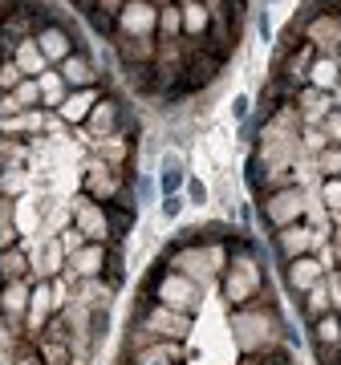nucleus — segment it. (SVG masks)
<instances>
[{
  "label": "nucleus",
  "mask_w": 341,
  "mask_h": 365,
  "mask_svg": "<svg viewBox=\"0 0 341 365\" xmlns=\"http://www.w3.org/2000/svg\"><path fill=\"white\" fill-rule=\"evenodd\" d=\"M33 41L41 45V53H45V61H49V69L53 66H61L69 53H78V49H86V41H81V33H78V25H69V16H61V13H53L45 25L33 33Z\"/></svg>",
  "instance_id": "f257e3e1"
},
{
  "label": "nucleus",
  "mask_w": 341,
  "mask_h": 365,
  "mask_svg": "<svg viewBox=\"0 0 341 365\" xmlns=\"http://www.w3.org/2000/svg\"><path fill=\"white\" fill-rule=\"evenodd\" d=\"M131 126H138V122H134V114H131V106L122 102L118 93L106 90L102 102L93 106L90 122H86L81 130H86V138H90V143H106V138H114V134L131 130Z\"/></svg>",
  "instance_id": "f03ea898"
},
{
  "label": "nucleus",
  "mask_w": 341,
  "mask_h": 365,
  "mask_svg": "<svg viewBox=\"0 0 341 365\" xmlns=\"http://www.w3.org/2000/svg\"><path fill=\"white\" fill-rule=\"evenodd\" d=\"M260 223L268 232H280L289 223H301L305 215V191L301 187H276V191H264V203H260Z\"/></svg>",
  "instance_id": "7ed1b4c3"
},
{
  "label": "nucleus",
  "mask_w": 341,
  "mask_h": 365,
  "mask_svg": "<svg viewBox=\"0 0 341 365\" xmlns=\"http://www.w3.org/2000/svg\"><path fill=\"white\" fill-rule=\"evenodd\" d=\"M317 49L309 45V41H301L297 49H289L285 57H273V73L268 78H276L280 86H289V90H301V86H309V66H313Z\"/></svg>",
  "instance_id": "20e7f679"
},
{
  "label": "nucleus",
  "mask_w": 341,
  "mask_h": 365,
  "mask_svg": "<svg viewBox=\"0 0 341 365\" xmlns=\"http://www.w3.org/2000/svg\"><path fill=\"white\" fill-rule=\"evenodd\" d=\"M114 37H158V9L146 0H126L114 16Z\"/></svg>",
  "instance_id": "39448f33"
},
{
  "label": "nucleus",
  "mask_w": 341,
  "mask_h": 365,
  "mask_svg": "<svg viewBox=\"0 0 341 365\" xmlns=\"http://www.w3.org/2000/svg\"><path fill=\"white\" fill-rule=\"evenodd\" d=\"M155 300L158 304H167V309H175V313L191 317V309H195V300H199V284L191 280V276H183V272H163L158 276Z\"/></svg>",
  "instance_id": "423d86ee"
},
{
  "label": "nucleus",
  "mask_w": 341,
  "mask_h": 365,
  "mask_svg": "<svg viewBox=\"0 0 341 365\" xmlns=\"http://www.w3.org/2000/svg\"><path fill=\"white\" fill-rule=\"evenodd\" d=\"M57 73H61V81H66L69 90H90V86H106V78H102V69H98V61H93V53H90V45L86 49H78V53H69L61 66H53Z\"/></svg>",
  "instance_id": "0eeeda50"
},
{
  "label": "nucleus",
  "mask_w": 341,
  "mask_h": 365,
  "mask_svg": "<svg viewBox=\"0 0 341 365\" xmlns=\"http://www.w3.org/2000/svg\"><path fill=\"white\" fill-rule=\"evenodd\" d=\"M73 227H78L90 244H110V223H106V203L90 195L73 199Z\"/></svg>",
  "instance_id": "6e6552de"
},
{
  "label": "nucleus",
  "mask_w": 341,
  "mask_h": 365,
  "mask_svg": "<svg viewBox=\"0 0 341 365\" xmlns=\"http://www.w3.org/2000/svg\"><path fill=\"white\" fill-rule=\"evenodd\" d=\"M187 158H183V150H175V146H167L163 155H158V163H155V179H158V199L163 195H179L183 191V182H187Z\"/></svg>",
  "instance_id": "1a4fd4ad"
},
{
  "label": "nucleus",
  "mask_w": 341,
  "mask_h": 365,
  "mask_svg": "<svg viewBox=\"0 0 341 365\" xmlns=\"http://www.w3.org/2000/svg\"><path fill=\"white\" fill-rule=\"evenodd\" d=\"M106 86H90V90H69L66 102L57 106V122H66V126H86L93 114V106L102 102Z\"/></svg>",
  "instance_id": "9d476101"
},
{
  "label": "nucleus",
  "mask_w": 341,
  "mask_h": 365,
  "mask_svg": "<svg viewBox=\"0 0 341 365\" xmlns=\"http://www.w3.org/2000/svg\"><path fill=\"white\" fill-rule=\"evenodd\" d=\"M110 45H114V53H118V69H146V66H155L158 37H114Z\"/></svg>",
  "instance_id": "9b49d317"
},
{
  "label": "nucleus",
  "mask_w": 341,
  "mask_h": 365,
  "mask_svg": "<svg viewBox=\"0 0 341 365\" xmlns=\"http://www.w3.org/2000/svg\"><path fill=\"white\" fill-rule=\"evenodd\" d=\"M321 235H313L305 223H289V227H280V232H273V248L280 252V260L289 264L297 260V256H309V248H313Z\"/></svg>",
  "instance_id": "f8f14e48"
},
{
  "label": "nucleus",
  "mask_w": 341,
  "mask_h": 365,
  "mask_svg": "<svg viewBox=\"0 0 341 365\" xmlns=\"http://www.w3.org/2000/svg\"><path fill=\"white\" fill-rule=\"evenodd\" d=\"M325 280V268L313 260V256H297V260H289L285 264V284L297 292V297H305L309 288H317Z\"/></svg>",
  "instance_id": "ddd939ff"
},
{
  "label": "nucleus",
  "mask_w": 341,
  "mask_h": 365,
  "mask_svg": "<svg viewBox=\"0 0 341 365\" xmlns=\"http://www.w3.org/2000/svg\"><path fill=\"white\" fill-rule=\"evenodd\" d=\"M292 106H297V114H301V126H321L325 114L333 110V93H321V90H313V86H301Z\"/></svg>",
  "instance_id": "4468645a"
},
{
  "label": "nucleus",
  "mask_w": 341,
  "mask_h": 365,
  "mask_svg": "<svg viewBox=\"0 0 341 365\" xmlns=\"http://www.w3.org/2000/svg\"><path fill=\"white\" fill-rule=\"evenodd\" d=\"M106 264H110L106 244H86V248H78L69 256V268H73L78 280H98V276H106Z\"/></svg>",
  "instance_id": "2eb2a0df"
},
{
  "label": "nucleus",
  "mask_w": 341,
  "mask_h": 365,
  "mask_svg": "<svg viewBox=\"0 0 341 365\" xmlns=\"http://www.w3.org/2000/svg\"><path fill=\"white\" fill-rule=\"evenodd\" d=\"M179 13H183V37L187 41L211 37V9L203 0H179Z\"/></svg>",
  "instance_id": "dca6fc26"
},
{
  "label": "nucleus",
  "mask_w": 341,
  "mask_h": 365,
  "mask_svg": "<svg viewBox=\"0 0 341 365\" xmlns=\"http://www.w3.org/2000/svg\"><path fill=\"white\" fill-rule=\"evenodd\" d=\"M29 297H33V284L29 280H13V284H0V317H25L29 313Z\"/></svg>",
  "instance_id": "f3484780"
},
{
  "label": "nucleus",
  "mask_w": 341,
  "mask_h": 365,
  "mask_svg": "<svg viewBox=\"0 0 341 365\" xmlns=\"http://www.w3.org/2000/svg\"><path fill=\"white\" fill-rule=\"evenodd\" d=\"M337 81H341V66L329 57V53H317L313 66H309V86L321 90V93H333L337 90Z\"/></svg>",
  "instance_id": "a211bd4d"
},
{
  "label": "nucleus",
  "mask_w": 341,
  "mask_h": 365,
  "mask_svg": "<svg viewBox=\"0 0 341 365\" xmlns=\"http://www.w3.org/2000/svg\"><path fill=\"white\" fill-rule=\"evenodd\" d=\"M33 272V260H29V252L16 244V248L0 252V284H13V280H25Z\"/></svg>",
  "instance_id": "6ab92c4d"
},
{
  "label": "nucleus",
  "mask_w": 341,
  "mask_h": 365,
  "mask_svg": "<svg viewBox=\"0 0 341 365\" xmlns=\"http://www.w3.org/2000/svg\"><path fill=\"white\" fill-rule=\"evenodd\" d=\"M13 61H16V69H21L25 78H41V73L49 69V61H45V53H41V45H37V41H33V37H29V41H21V45H16Z\"/></svg>",
  "instance_id": "aec40b11"
},
{
  "label": "nucleus",
  "mask_w": 341,
  "mask_h": 365,
  "mask_svg": "<svg viewBox=\"0 0 341 365\" xmlns=\"http://www.w3.org/2000/svg\"><path fill=\"white\" fill-rule=\"evenodd\" d=\"M37 86H41V110L57 114V106L66 102V93H69V86L61 81V73H57V69H45V73L37 78Z\"/></svg>",
  "instance_id": "412c9836"
},
{
  "label": "nucleus",
  "mask_w": 341,
  "mask_h": 365,
  "mask_svg": "<svg viewBox=\"0 0 341 365\" xmlns=\"http://www.w3.org/2000/svg\"><path fill=\"white\" fill-rule=\"evenodd\" d=\"M301 313H305V321H309V325H313V321H321L325 313H333V300H329V284H325V280H321L317 288H309V292H305Z\"/></svg>",
  "instance_id": "4be33fe9"
},
{
  "label": "nucleus",
  "mask_w": 341,
  "mask_h": 365,
  "mask_svg": "<svg viewBox=\"0 0 341 365\" xmlns=\"http://www.w3.org/2000/svg\"><path fill=\"white\" fill-rule=\"evenodd\" d=\"M131 187H134V207H138V211L151 207V203L158 199V179H155V170H138Z\"/></svg>",
  "instance_id": "5701e85b"
},
{
  "label": "nucleus",
  "mask_w": 341,
  "mask_h": 365,
  "mask_svg": "<svg viewBox=\"0 0 341 365\" xmlns=\"http://www.w3.org/2000/svg\"><path fill=\"white\" fill-rule=\"evenodd\" d=\"M158 37L163 41L183 37V13H179V0L167 4V9H158Z\"/></svg>",
  "instance_id": "b1692460"
},
{
  "label": "nucleus",
  "mask_w": 341,
  "mask_h": 365,
  "mask_svg": "<svg viewBox=\"0 0 341 365\" xmlns=\"http://www.w3.org/2000/svg\"><path fill=\"white\" fill-rule=\"evenodd\" d=\"M13 98H16V106H21V110H41V86H37V78H25L13 90Z\"/></svg>",
  "instance_id": "393cba45"
},
{
  "label": "nucleus",
  "mask_w": 341,
  "mask_h": 365,
  "mask_svg": "<svg viewBox=\"0 0 341 365\" xmlns=\"http://www.w3.org/2000/svg\"><path fill=\"white\" fill-rule=\"evenodd\" d=\"M183 195H187V207H208L211 191H208V182L199 179V175H187V182H183Z\"/></svg>",
  "instance_id": "a878e982"
},
{
  "label": "nucleus",
  "mask_w": 341,
  "mask_h": 365,
  "mask_svg": "<svg viewBox=\"0 0 341 365\" xmlns=\"http://www.w3.org/2000/svg\"><path fill=\"white\" fill-rule=\"evenodd\" d=\"M325 146H333L325 138V130L321 126H301V150H309V155H321Z\"/></svg>",
  "instance_id": "bb28decb"
},
{
  "label": "nucleus",
  "mask_w": 341,
  "mask_h": 365,
  "mask_svg": "<svg viewBox=\"0 0 341 365\" xmlns=\"http://www.w3.org/2000/svg\"><path fill=\"white\" fill-rule=\"evenodd\" d=\"M183 211H187V195H183V191H179V195H163V199H158V215H163L167 223H175Z\"/></svg>",
  "instance_id": "cd10ccee"
},
{
  "label": "nucleus",
  "mask_w": 341,
  "mask_h": 365,
  "mask_svg": "<svg viewBox=\"0 0 341 365\" xmlns=\"http://www.w3.org/2000/svg\"><path fill=\"white\" fill-rule=\"evenodd\" d=\"M252 93H232V102H228V114H232V122H236V126H244V122H248L252 118Z\"/></svg>",
  "instance_id": "c85d7f7f"
},
{
  "label": "nucleus",
  "mask_w": 341,
  "mask_h": 365,
  "mask_svg": "<svg viewBox=\"0 0 341 365\" xmlns=\"http://www.w3.org/2000/svg\"><path fill=\"white\" fill-rule=\"evenodd\" d=\"M317 167H321V175H325V179L341 175V146H325V150L317 155Z\"/></svg>",
  "instance_id": "c756f323"
},
{
  "label": "nucleus",
  "mask_w": 341,
  "mask_h": 365,
  "mask_svg": "<svg viewBox=\"0 0 341 365\" xmlns=\"http://www.w3.org/2000/svg\"><path fill=\"white\" fill-rule=\"evenodd\" d=\"M21 81H25V73L16 69L13 57H9V61H0V93H13L16 86H21Z\"/></svg>",
  "instance_id": "7c9ffc66"
},
{
  "label": "nucleus",
  "mask_w": 341,
  "mask_h": 365,
  "mask_svg": "<svg viewBox=\"0 0 341 365\" xmlns=\"http://www.w3.org/2000/svg\"><path fill=\"white\" fill-rule=\"evenodd\" d=\"M321 195H325V207L329 211H341V175L321 182Z\"/></svg>",
  "instance_id": "2f4dec72"
},
{
  "label": "nucleus",
  "mask_w": 341,
  "mask_h": 365,
  "mask_svg": "<svg viewBox=\"0 0 341 365\" xmlns=\"http://www.w3.org/2000/svg\"><path fill=\"white\" fill-rule=\"evenodd\" d=\"M252 13H256V16H252V21H256V37L268 45V41H273V13H268L264 4H260V9H252Z\"/></svg>",
  "instance_id": "473e14b6"
},
{
  "label": "nucleus",
  "mask_w": 341,
  "mask_h": 365,
  "mask_svg": "<svg viewBox=\"0 0 341 365\" xmlns=\"http://www.w3.org/2000/svg\"><path fill=\"white\" fill-rule=\"evenodd\" d=\"M321 130H325V138L333 146H341V110H329L325 122H321Z\"/></svg>",
  "instance_id": "72a5a7b5"
},
{
  "label": "nucleus",
  "mask_w": 341,
  "mask_h": 365,
  "mask_svg": "<svg viewBox=\"0 0 341 365\" xmlns=\"http://www.w3.org/2000/svg\"><path fill=\"white\" fill-rule=\"evenodd\" d=\"M122 4H126V0H90V9H93V13L110 16V21H114V16L122 13Z\"/></svg>",
  "instance_id": "f704fd0d"
},
{
  "label": "nucleus",
  "mask_w": 341,
  "mask_h": 365,
  "mask_svg": "<svg viewBox=\"0 0 341 365\" xmlns=\"http://www.w3.org/2000/svg\"><path fill=\"white\" fill-rule=\"evenodd\" d=\"M309 13H341V0H305Z\"/></svg>",
  "instance_id": "c9c22d12"
},
{
  "label": "nucleus",
  "mask_w": 341,
  "mask_h": 365,
  "mask_svg": "<svg viewBox=\"0 0 341 365\" xmlns=\"http://www.w3.org/2000/svg\"><path fill=\"white\" fill-rule=\"evenodd\" d=\"M329 57H333V61H337V66H341V41H337V45H333V49H329Z\"/></svg>",
  "instance_id": "e433bc0d"
},
{
  "label": "nucleus",
  "mask_w": 341,
  "mask_h": 365,
  "mask_svg": "<svg viewBox=\"0 0 341 365\" xmlns=\"http://www.w3.org/2000/svg\"><path fill=\"white\" fill-rule=\"evenodd\" d=\"M333 110H341V81H337V90H333Z\"/></svg>",
  "instance_id": "4c0bfd02"
},
{
  "label": "nucleus",
  "mask_w": 341,
  "mask_h": 365,
  "mask_svg": "<svg viewBox=\"0 0 341 365\" xmlns=\"http://www.w3.org/2000/svg\"><path fill=\"white\" fill-rule=\"evenodd\" d=\"M21 365H45V361H41V353H37V357H25Z\"/></svg>",
  "instance_id": "58836bf2"
},
{
  "label": "nucleus",
  "mask_w": 341,
  "mask_h": 365,
  "mask_svg": "<svg viewBox=\"0 0 341 365\" xmlns=\"http://www.w3.org/2000/svg\"><path fill=\"white\" fill-rule=\"evenodd\" d=\"M276 4H280V0H264V9H276Z\"/></svg>",
  "instance_id": "ea45409f"
},
{
  "label": "nucleus",
  "mask_w": 341,
  "mask_h": 365,
  "mask_svg": "<svg viewBox=\"0 0 341 365\" xmlns=\"http://www.w3.org/2000/svg\"><path fill=\"white\" fill-rule=\"evenodd\" d=\"M333 284H337V288H341V268H337V280H333Z\"/></svg>",
  "instance_id": "a19ab883"
}]
</instances>
